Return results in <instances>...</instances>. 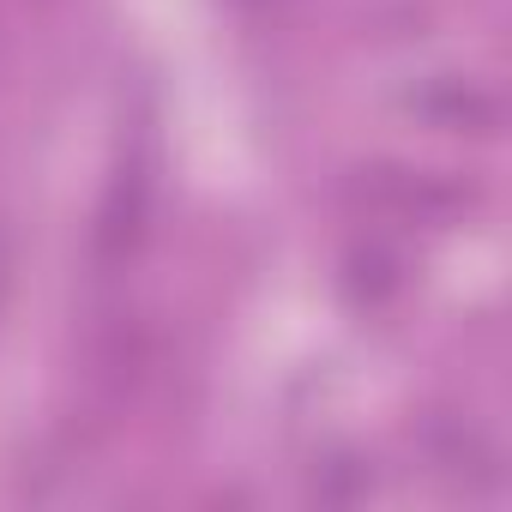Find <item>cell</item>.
Listing matches in <instances>:
<instances>
[{"label":"cell","instance_id":"6da1fadb","mask_svg":"<svg viewBox=\"0 0 512 512\" xmlns=\"http://www.w3.org/2000/svg\"><path fill=\"white\" fill-rule=\"evenodd\" d=\"M0 296H7V235H0Z\"/></svg>","mask_w":512,"mask_h":512}]
</instances>
